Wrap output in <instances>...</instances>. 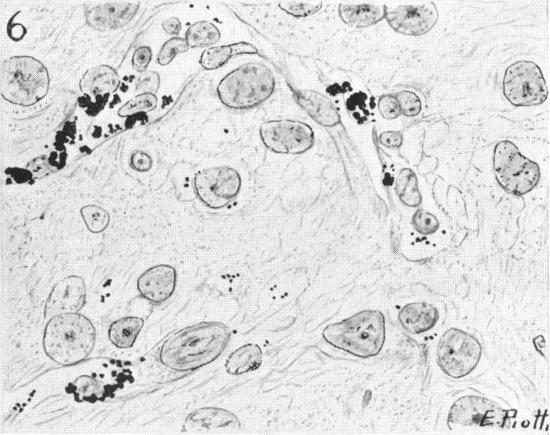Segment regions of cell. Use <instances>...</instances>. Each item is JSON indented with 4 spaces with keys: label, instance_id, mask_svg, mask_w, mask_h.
Here are the masks:
<instances>
[{
    "label": "cell",
    "instance_id": "cell-39",
    "mask_svg": "<svg viewBox=\"0 0 550 435\" xmlns=\"http://www.w3.org/2000/svg\"><path fill=\"white\" fill-rule=\"evenodd\" d=\"M146 76L141 80V86L143 88H146L149 92L152 93L158 90L159 86V77L156 72H150L146 75Z\"/></svg>",
    "mask_w": 550,
    "mask_h": 435
},
{
    "label": "cell",
    "instance_id": "cell-4",
    "mask_svg": "<svg viewBox=\"0 0 550 435\" xmlns=\"http://www.w3.org/2000/svg\"><path fill=\"white\" fill-rule=\"evenodd\" d=\"M275 85L269 67L260 62H249L227 73L217 85V94L227 107L248 109L269 98Z\"/></svg>",
    "mask_w": 550,
    "mask_h": 435
},
{
    "label": "cell",
    "instance_id": "cell-20",
    "mask_svg": "<svg viewBox=\"0 0 550 435\" xmlns=\"http://www.w3.org/2000/svg\"><path fill=\"white\" fill-rule=\"evenodd\" d=\"M386 5L377 4H340L338 15L351 27L365 28L385 18Z\"/></svg>",
    "mask_w": 550,
    "mask_h": 435
},
{
    "label": "cell",
    "instance_id": "cell-12",
    "mask_svg": "<svg viewBox=\"0 0 550 435\" xmlns=\"http://www.w3.org/2000/svg\"><path fill=\"white\" fill-rule=\"evenodd\" d=\"M396 32L412 36L428 33L436 23L438 11L433 1L386 8L384 18Z\"/></svg>",
    "mask_w": 550,
    "mask_h": 435
},
{
    "label": "cell",
    "instance_id": "cell-6",
    "mask_svg": "<svg viewBox=\"0 0 550 435\" xmlns=\"http://www.w3.org/2000/svg\"><path fill=\"white\" fill-rule=\"evenodd\" d=\"M493 168L500 186L515 195L531 191L540 178L539 165L522 155L518 147L508 140L501 141L495 145Z\"/></svg>",
    "mask_w": 550,
    "mask_h": 435
},
{
    "label": "cell",
    "instance_id": "cell-14",
    "mask_svg": "<svg viewBox=\"0 0 550 435\" xmlns=\"http://www.w3.org/2000/svg\"><path fill=\"white\" fill-rule=\"evenodd\" d=\"M177 283L176 269L161 264L149 267L137 279L136 286L141 296L153 303H162L175 291Z\"/></svg>",
    "mask_w": 550,
    "mask_h": 435
},
{
    "label": "cell",
    "instance_id": "cell-10",
    "mask_svg": "<svg viewBox=\"0 0 550 435\" xmlns=\"http://www.w3.org/2000/svg\"><path fill=\"white\" fill-rule=\"evenodd\" d=\"M264 145L280 154H301L315 142L313 129L306 123L293 119H276L264 122L259 127Z\"/></svg>",
    "mask_w": 550,
    "mask_h": 435
},
{
    "label": "cell",
    "instance_id": "cell-33",
    "mask_svg": "<svg viewBox=\"0 0 550 435\" xmlns=\"http://www.w3.org/2000/svg\"><path fill=\"white\" fill-rule=\"evenodd\" d=\"M399 103L401 113L405 117L417 116L421 110V102L417 95L411 91L403 90L394 95Z\"/></svg>",
    "mask_w": 550,
    "mask_h": 435
},
{
    "label": "cell",
    "instance_id": "cell-19",
    "mask_svg": "<svg viewBox=\"0 0 550 435\" xmlns=\"http://www.w3.org/2000/svg\"><path fill=\"white\" fill-rule=\"evenodd\" d=\"M119 85L117 73L107 65H97L88 70L80 81L81 91L91 98L110 95L117 90Z\"/></svg>",
    "mask_w": 550,
    "mask_h": 435
},
{
    "label": "cell",
    "instance_id": "cell-24",
    "mask_svg": "<svg viewBox=\"0 0 550 435\" xmlns=\"http://www.w3.org/2000/svg\"><path fill=\"white\" fill-rule=\"evenodd\" d=\"M394 190L400 201L406 206L416 208L421 203L418 179L410 168L400 170L394 181Z\"/></svg>",
    "mask_w": 550,
    "mask_h": 435
},
{
    "label": "cell",
    "instance_id": "cell-34",
    "mask_svg": "<svg viewBox=\"0 0 550 435\" xmlns=\"http://www.w3.org/2000/svg\"><path fill=\"white\" fill-rule=\"evenodd\" d=\"M377 109L381 116L386 119H394L401 114L394 95H381L378 99Z\"/></svg>",
    "mask_w": 550,
    "mask_h": 435
},
{
    "label": "cell",
    "instance_id": "cell-25",
    "mask_svg": "<svg viewBox=\"0 0 550 435\" xmlns=\"http://www.w3.org/2000/svg\"><path fill=\"white\" fill-rule=\"evenodd\" d=\"M345 108L351 117L358 124H366L372 121L374 116L375 102L374 97L362 91L350 94L345 100Z\"/></svg>",
    "mask_w": 550,
    "mask_h": 435
},
{
    "label": "cell",
    "instance_id": "cell-36",
    "mask_svg": "<svg viewBox=\"0 0 550 435\" xmlns=\"http://www.w3.org/2000/svg\"><path fill=\"white\" fill-rule=\"evenodd\" d=\"M151 50L148 46H141L134 53L132 56V66L135 70L139 72L145 71L151 60Z\"/></svg>",
    "mask_w": 550,
    "mask_h": 435
},
{
    "label": "cell",
    "instance_id": "cell-27",
    "mask_svg": "<svg viewBox=\"0 0 550 435\" xmlns=\"http://www.w3.org/2000/svg\"><path fill=\"white\" fill-rule=\"evenodd\" d=\"M80 214L87 230L92 233L104 231L109 223V213L98 205H85L80 209Z\"/></svg>",
    "mask_w": 550,
    "mask_h": 435
},
{
    "label": "cell",
    "instance_id": "cell-37",
    "mask_svg": "<svg viewBox=\"0 0 550 435\" xmlns=\"http://www.w3.org/2000/svg\"><path fill=\"white\" fill-rule=\"evenodd\" d=\"M130 165L135 171L146 172L151 168L152 159L146 153L136 151L131 156Z\"/></svg>",
    "mask_w": 550,
    "mask_h": 435
},
{
    "label": "cell",
    "instance_id": "cell-22",
    "mask_svg": "<svg viewBox=\"0 0 550 435\" xmlns=\"http://www.w3.org/2000/svg\"><path fill=\"white\" fill-rule=\"evenodd\" d=\"M66 391L72 393L77 402L94 403L109 395V386L90 375H81L69 383Z\"/></svg>",
    "mask_w": 550,
    "mask_h": 435
},
{
    "label": "cell",
    "instance_id": "cell-28",
    "mask_svg": "<svg viewBox=\"0 0 550 435\" xmlns=\"http://www.w3.org/2000/svg\"><path fill=\"white\" fill-rule=\"evenodd\" d=\"M233 55L232 45L211 47L202 53L199 63L205 70H215L224 65Z\"/></svg>",
    "mask_w": 550,
    "mask_h": 435
},
{
    "label": "cell",
    "instance_id": "cell-11",
    "mask_svg": "<svg viewBox=\"0 0 550 435\" xmlns=\"http://www.w3.org/2000/svg\"><path fill=\"white\" fill-rule=\"evenodd\" d=\"M508 410L503 409L492 400L467 395L459 398L451 407L448 424L451 426H503L509 418Z\"/></svg>",
    "mask_w": 550,
    "mask_h": 435
},
{
    "label": "cell",
    "instance_id": "cell-23",
    "mask_svg": "<svg viewBox=\"0 0 550 435\" xmlns=\"http://www.w3.org/2000/svg\"><path fill=\"white\" fill-rule=\"evenodd\" d=\"M144 326V320L136 316L119 318L109 326L108 335L110 341L119 348L133 346Z\"/></svg>",
    "mask_w": 550,
    "mask_h": 435
},
{
    "label": "cell",
    "instance_id": "cell-13",
    "mask_svg": "<svg viewBox=\"0 0 550 435\" xmlns=\"http://www.w3.org/2000/svg\"><path fill=\"white\" fill-rule=\"evenodd\" d=\"M87 290L82 277L68 276L52 288L45 302L44 316L46 319L70 313H77L86 303Z\"/></svg>",
    "mask_w": 550,
    "mask_h": 435
},
{
    "label": "cell",
    "instance_id": "cell-8",
    "mask_svg": "<svg viewBox=\"0 0 550 435\" xmlns=\"http://www.w3.org/2000/svg\"><path fill=\"white\" fill-rule=\"evenodd\" d=\"M502 88L506 99L516 107L541 104L549 92L540 68L529 60L515 62L506 69Z\"/></svg>",
    "mask_w": 550,
    "mask_h": 435
},
{
    "label": "cell",
    "instance_id": "cell-40",
    "mask_svg": "<svg viewBox=\"0 0 550 435\" xmlns=\"http://www.w3.org/2000/svg\"><path fill=\"white\" fill-rule=\"evenodd\" d=\"M163 30L169 35L178 36L181 30V23L176 17L169 18L162 23Z\"/></svg>",
    "mask_w": 550,
    "mask_h": 435
},
{
    "label": "cell",
    "instance_id": "cell-26",
    "mask_svg": "<svg viewBox=\"0 0 550 435\" xmlns=\"http://www.w3.org/2000/svg\"><path fill=\"white\" fill-rule=\"evenodd\" d=\"M185 36L189 48H203L218 42L221 34L212 23L201 21L190 26Z\"/></svg>",
    "mask_w": 550,
    "mask_h": 435
},
{
    "label": "cell",
    "instance_id": "cell-5",
    "mask_svg": "<svg viewBox=\"0 0 550 435\" xmlns=\"http://www.w3.org/2000/svg\"><path fill=\"white\" fill-rule=\"evenodd\" d=\"M1 94L7 101L30 106L43 98L48 91L47 68L30 56H14L1 66Z\"/></svg>",
    "mask_w": 550,
    "mask_h": 435
},
{
    "label": "cell",
    "instance_id": "cell-3",
    "mask_svg": "<svg viewBox=\"0 0 550 435\" xmlns=\"http://www.w3.org/2000/svg\"><path fill=\"white\" fill-rule=\"evenodd\" d=\"M323 339L330 345L361 358L379 353L385 341V318L377 309L363 310L327 326Z\"/></svg>",
    "mask_w": 550,
    "mask_h": 435
},
{
    "label": "cell",
    "instance_id": "cell-21",
    "mask_svg": "<svg viewBox=\"0 0 550 435\" xmlns=\"http://www.w3.org/2000/svg\"><path fill=\"white\" fill-rule=\"evenodd\" d=\"M262 362V351L256 343H247L238 348L225 361L227 373L239 375L258 369Z\"/></svg>",
    "mask_w": 550,
    "mask_h": 435
},
{
    "label": "cell",
    "instance_id": "cell-41",
    "mask_svg": "<svg viewBox=\"0 0 550 435\" xmlns=\"http://www.w3.org/2000/svg\"><path fill=\"white\" fill-rule=\"evenodd\" d=\"M233 47L234 54H255L257 53V48L250 43L240 42L238 43L232 44Z\"/></svg>",
    "mask_w": 550,
    "mask_h": 435
},
{
    "label": "cell",
    "instance_id": "cell-18",
    "mask_svg": "<svg viewBox=\"0 0 550 435\" xmlns=\"http://www.w3.org/2000/svg\"><path fill=\"white\" fill-rule=\"evenodd\" d=\"M439 318L438 309L426 302L405 305L398 313L401 326L413 334H420L433 328Z\"/></svg>",
    "mask_w": 550,
    "mask_h": 435
},
{
    "label": "cell",
    "instance_id": "cell-17",
    "mask_svg": "<svg viewBox=\"0 0 550 435\" xmlns=\"http://www.w3.org/2000/svg\"><path fill=\"white\" fill-rule=\"evenodd\" d=\"M298 104L318 124L333 127L340 122V115L332 101L322 93L309 89L294 93Z\"/></svg>",
    "mask_w": 550,
    "mask_h": 435
},
{
    "label": "cell",
    "instance_id": "cell-31",
    "mask_svg": "<svg viewBox=\"0 0 550 435\" xmlns=\"http://www.w3.org/2000/svg\"><path fill=\"white\" fill-rule=\"evenodd\" d=\"M321 2L282 1L279 8L294 17H306L313 15L322 8Z\"/></svg>",
    "mask_w": 550,
    "mask_h": 435
},
{
    "label": "cell",
    "instance_id": "cell-29",
    "mask_svg": "<svg viewBox=\"0 0 550 435\" xmlns=\"http://www.w3.org/2000/svg\"><path fill=\"white\" fill-rule=\"evenodd\" d=\"M157 97L153 93L139 94L124 104L118 111L120 117H131L153 110L157 105Z\"/></svg>",
    "mask_w": 550,
    "mask_h": 435
},
{
    "label": "cell",
    "instance_id": "cell-1",
    "mask_svg": "<svg viewBox=\"0 0 550 435\" xmlns=\"http://www.w3.org/2000/svg\"><path fill=\"white\" fill-rule=\"evenodd\" d=\"M229 328L219 321H203L172 333L163 343L161 363L178 372L193 371L215 360L230 340Z\"/></svg>",
    "mask_w": 550,
    "mask_h": 435
},
{
    "label": "cell",
    "instance_id": "cell-2",
    "mask_svg": "<svg viewBox=\"0 0 550 435\" xmlns=\"http://www.w3.org/2000/svg\"><path fill=\"white\" fill-rule=\"evenodd\" d=\"M95 340V328L91 321L82 314L70 313L49 319L43 343L45 353L52 360L70 366L89 356Z\"/></svg>",
    "mask_w": 550,
    "mask_h": 435
},
{
    "label": "cell",
    "instance_id": "cell-35",
    "mask_svg": "<svg viewBox=\"0 0 550 435\" xmlns=\"http://www.w3.org/2000/svg\"><path fill=\"white\" fill-rule=\"evenodd\" d=\"M109 95L104 96H97L95 97V101L87 95H84L78 98V103L81 107H87L86 113L90 116L97 115L101 111L108 101Z\"/></svg>",
    "mask_w": 550,
    "mask_h": 435
},
{
    "label": "cell",
    "instance_id": "cell-9",
    "mask_svg": "<svg viewBox=\"0 0 550 435\" xmlns=\"http://www.w3.org/2000/svg\"><path fill=\"white\" fill-rule=\"evenodd\" d=\"M242 183L237 170L229 166H219L197 171L193 187L195 196L203 205L211 210H220L237 197Z\"/></svg>",
    "mask_w": 550,
    "mask_h": 435
},
{
    "label": "cell",
    "instance_id": "cell-32",
    "mask_svg": "<svg viewBox=\"0 0 550 435\" xmlns=\"http://www.w3.org/2000/svg\"><path fill=\"white\" fill-rule=\"evenodd\" d=\"M411 222L415 230L424 235L433 234L439 227L437 218L433 214L422 209L415 212L412 216Z\"/></svg>",
    "mask_w": 550,
    "mask_h": 435
},
{
    "label": "cell",
    "instance_id": "cell-15",
    "mask_svg": "<svg viewBox=\"0 0 550 435\" xmlns=\"http://www.w3.org/2000/svg\"><path fill=\"white\" fill-rule=\"evenodd\" d=\"M240 428V421L234 414L222 408L208 407L190 412L184 420L182 431L195 433Z\"/></svg>",
    "mask_w": 550,
    "mask_h": 435
},
{
    "label": "cell",
    "instance_id": "cell-16",
    "mask_svg": "<svg viewBox=\"0 0 550 435\" xmlns=\"http://www.w3.org/2000/svg\"><path fill=\"white\" fill-rule=\"evenodd\" d=\"M139 3L113 2L99 4L86 13L87 23L100 31L125 25L135 14Z\"/></svg>",
    "mask_w": 550,
    "mask_h": 435
},
{
    "label": "cell",
    "instance_id": "cell-7",
    "mask_svg": "<svg viewBox=\"0 0 550 435\" xmlns=\"http://www.w3.org/2000/svg\"><path fill=\"white\" fill-rule=\"evenodd\" d=\"M481 355V344L475 336L460 328H451L439 339L436 360L444 374L458 379L474 370Z\"/></svg>",
    "mask_w": 550,
    "mask_h": 435
},
{
    "label": "cell",
    "instance_id": "cell-30",
    "mask_svg": "<svg viewBox=\"0 0 550 435\" xmlns=\"http://www.w3.org/2000/svg\"><path fill=\"white\" fill-rule=\"evenodd\" d=\"M188 48L189 46L185 38H171L162 45L157 56V62L161 65H166L172 61L176 55L187 51Z\"/></svg>",
    "mask_w": 550,
    "mask_h": 435
},
{
    "label": "cell",
    "instance_id": "cell-38",
    "mask_svg": "<svg viewBox=\"0 0 550 435\" xmlns=\"http://www.w3.org/2000/svg\"><path fill=\"white\" fill-rule=\"evenodd\" d=\"M379 143L389 149H398L403 142V134L399 131H386L379 136Z\"/></svg>",
    "mask_w": 550,
    "mask_h": 435
}]
</instances>
